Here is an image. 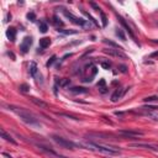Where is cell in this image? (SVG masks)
I'll return each instance as SVG.
<instances>
[{"instance_id": "d4e9b609", "label": "cell", "mask_w": 158, "mask_h": 158, "mask_svg": "<svg viewBox=\"0 0 158 158\" xmlns=\"http://www.w3.org/2000/svg\"><path fill=\"white\" fill-rule=\"evenodd\" d=\"M146 103H152V101H158V96H147L143 99Z\"/></svg>"}, {"instance_id": "2e32d148", "label": "cell", "mask_w": 158, "mask_h": 158, "mask_svg": "<svg viewBox=\"0 0 158 158\" xmlns=\"http://www.w3.org/2000/svg\"><path fill=\"white\" fill-rule=\"evenodd\" d=\"M2 137H3L4 140H6L8 142H11L12 144H16V141H15L14 138H12L9 134H6V131H5V130H2Z\"/></svg>"}, {"instance_id": "d6986e66", "label": "cell", "mask_w": 158, "mask_h": 158, "mask_svg": "<svg viewBox=\"0 0 158 158\" xmlns=\"http://www.w3.org/2000/svg\"><path fill=\"white\" fill-rule=\"evenodd\" d=\"M56 83H57V85H59V87H65V85H68L71 82H69V79L63 78V79H57Z\"/></svg>"}, {"instance_id": "e0dca14e", "label": "cell", "mask_w": 158, "mask_h": 158, "mask_svg": "<svg viewBox=\"0 0 158 158\" xmlns=\"http://www.w3.org/2000/svg\"><path fill=\"white\" fill-rule=\"evenodd\" d=\"M38 29H40V31H41L42 33H46L47 30H48V26H47V24H46L45 21H40V24H38Z\"/></svg>"}, {"instance_id": "d6a6232c", "label": "cell", "mask_w": 158, "mask_h": 158, "mask_svg": "<svg viewBox=\"0 0 158 158\" xmlns=\"http://www.w3.org/2000/svg\"><path fill=\"white\" fill-rule=\"evenodd\" d=\"M120 68H121L120 71H121L122 73H126V67H125V65H120Z\"/></svg>"}, {"instance_id": "30bf717a", "label": "cell", "mask_w": 158, "mask_h": 158, "mask_svg": "<svg viewBox=\"0 0 158 158\" xmlns=\"http://www.w3.org/2000/svg\"><path fill=\"white\" fill-rule=\"evenodd\" d=\"M117 19H118V20H120V22H121V25L124 26V29H125V31H126V32H128V35H130L131 37H132V38L135 40V41H136V37H135V35H134V32H132V31H131V29H130V26H128V25L126 24V21H125V20H124V19H122L121 16H117Z\"/></svg>"}, {"instance_id": "8992f818", "label": "cell", "mask_w": 158, "mask_h": 158, "mask_svg": "<svg viewBox=\"0 0 158 158\" xmlns=\"http://www.w3.org/2000/svg\"><path fill=\"white\" fill-rule=\"evenodd\" d=\"M31 45H32V37L26 36V37L22 40V42L20 43V49H21L22 53H27L29 49H30V47H31Z\"/></svg>"}, {"instance_id": "9c48e42d", "label": "cell", "mask_w": 158, "mask_h": 158, "mask_svg": "<svg viewBox=\"0 0 158 158\" xmlns=\"http://www.w3.org/2000/svg\"><path fill=\"white\" fill-rule=\"evenodd\" d=\"M124 93H125V91H124L122 89L117 88V89L114 91V94L111 95V101H112V103H116L118 99H121V96L124 95Z\"/></svg>"}, {"instance_id": "836d02e7", "label": "cell", "mask_w": 158, "mask_h": 158, "mask_svg": "<svg viewBox=\"0 0 158 158\" xmlns=\"http://www.w3.org/2000/svg\"><path fill=\"white\" fill-rule=\"evenodd\" d=\"M152 42L156 43V45H158V40H152Z\"/></svg>"}, {"instance_id": "52a82bcc", "label": "cell", "mask_w": 158, "mask_h": 158, "mask_svg": "<svg viewBox=\"0 0 158 158\" xmlns=\"http://www.w3.org/2000/svg\"><path fill=\"white\" fill-rule=\"evenodd\" d=\"M104 52L106 55H109V56H112V57H117V58H122V59H125L126 58V55L125 53H122L121 52V49H112V48H106V49H104Z\"/></svg>"}, {"instance_id": "9a60e30c", "label": "cell", "mask_w": 158, "mask_h": 158, "mask_svg": "<svg viewBox=\"0 0 158 158\" xmlns=\"http://www.w3.org/2000/svg\"><path fill=\"white\" fill-rule=\"evenodd\" d=\"M37 72H38L37 64H36L35 62H31V63H30V67H29V73H30V75H31V77H36Z\"/></svg>"}, {"instance_id": "4316f807", "label": "cell", "mask_w": 158, "mask_h": 158, "mask_svg": "<svg viewBox=\"0 0 158 158\" xmlns=\"http://www.w3.org/2000/svg\"><path fill=\"white\" fill-rule=\"evenodd\" d=\"M101 67H103L104 69H109V68L111 67V63H110V62H101Z\"/></svg>"}, {"instance_id": "f546056e", "label": "cell", "mask_w": 158, "mask_h": 158, "mask_svg": "<svg viewBox=\"0 0 158 158\" xmlns=\"http://www.w3.org/2000/svg\"><path fill=\"white\" fill-rule=\"evenodd\" d=\"M58 115H61V116H64V117H69V118H73V120H79L78 117H75V116H72V115H67V114H58Z\"/></svg>"}, {"instance_id": "7a4b0ae2", "label": "cell", "mask_w": 158, "mask_h": 158, "mask_svg": "<svg viewBox=\"0 0 158 158\" xmlns=\"http://www.w3.org/2000/svg\"><path fill=\"white\" fill-rule=\"evenodd\" d=\"M83 147L91 150V151H95V152H100L104 154H109V156H118L120 154V150L116 148V147H110V146H103V144H99L96 142H91L89 141L88 143L82 144Z\"/></svg>"}, {"instance_id": "484cf974", "label": "cell", "mask_w": 158, "mask_h": 158, "mask_svg": "<svg viewBox=\"0 0 158 158\" xmlns=\"http://www.w3.org/2000/svg\"><path fill=\"white\" fill-rule=\"evenodd\" d=\"M53 24H55L56 26H63V21H61L57 16H55V17H53Z\"/></svg>"}, {"instance_id": "cb8c5ba5", "label": "cell", "mask_w": 158, "mask_h": 158, "mask_svg": "<svg viewBox=\"0 0 158 158\" xmlns=\"http://www.w3.org/2000/svg\"><path fill=\"white\" fill-rule=\"evenodd\" d=\"M100 15H101V22H103V27H105V26L108 25V19L106 16H105V14L103 11H100Z\"/></svg>"}, {"instance_id": "5bb4252c", "label": "cell", "mask_w": 158, "mask_h": 158, "mask_svg": "<svg viewBox=\"0 0 158 158\" xmlns=\"http://www.w3.org/2000/svg\"><path fill=\"white\" fill-rule=\"evenodd\" d=\"M31 101H32L35 105H37L38 108H42V109H48V104H47V103H45V101H42V100H40V99L31 98Z\"/></svg>"}, {"instance_id": "ac0fdd59", "label": "cell", "mask_w": 158, "mask_h": 158, "mask_svg": "<svg viewBox=\"0 0 158 158\" xmlns=\"http://www.w3.org/2000/svg\"><path fill=\"white\" fill-rule=\"evenodd\" d=\"M98 88L100 90V93H106V87H105V81L104 79H100V82L98 83Z\"/></svg>"}, {"instance_id": "6da1fadb", "label": "cell", "mask_w": 158, "mask_h": 158, "mask_svg": "<svg viewBox=\"0 0 158 158\" xmlns=\"http://www.w3.org/2000/svg\"><path fill=\"white\" fill-rule=\"evenodd\" d=\"M9 109L11 111H14L17 116H20V118L25 122V124H27V125H31V126H41V124L38 122L37 118L27 110H25L22 108H17V106H14V105H10Z\"/></svg>"}, {"instance_id": "7c38bea8", "label": "cell", "mask_w": 158, "mask_h": 158, "mask_svg": "<svg viewBox=\"0 0 158 158\" xmlns=\"http://www.w3.org/2000/svg\"><path fill=\"white\" fill-rule=\"evenodd\" d=\"M6 37L10 40L11 42H14L15 40H16V30L14 27H9L6 30Z\"/></svg>"}, {"instance_id": "1f68e13d", "label": "cell", "mask_w": 158, "mask_h": 158, "mask_svg": "<svg viewBox=\"0 0 158 158\" xmlns=\"http://www.w3.org/2000/svg\"><path fill=\"white\" fill-rule=\"evenodd\" d=\"M151 57H152V58H158V51H157V52H154V53H152V55H151Z\"/></svg>"}, {"instance_id": "ffe728a7", "label": "cell", "mask_w": 158, "mask_h": 158, "mask_svg": "<svg viewBox=\"0 0 158 158\" xmlns=\"http://www.w3.org/2000/svg\"><path fill=\"white\" fill-rule=\"evenodd\" d=\"M57 31L61 32V33H64V35H75V33H78V31H75V30H63V29H58Z\"/></svg>"}, {"instance_id": "4dcf8cb0", "label": "cell", "mask_w": 158, "mask_h": 158, "mask_svg": "<svg viewBox=\"0 0 158 158\" xmlns=\"http://www.w3.org/2000/svg\"><path fill=\"white\" fill-rule=\"evenodd\" d=\"M91 6H93V8H94L96 11H99V12H100V8H99V6H98L95 3H91Z\"/></svg>"}, {"instance_id": "5b68a950", "label": "cell", "mask_w": 158, "mask_h": 158, "mask_svg": "<svg viewBox=\"0 0 158 158\" xmlns=\"http://www.w3.org/2000/svg\"><path fill=\"white\" fill-rule=\"evenodd\" d=\"M118 135H121L124 137H138V136H143V132L137 130H120Z\"/></svg>"}, {"instance_id": "ba28073f", "label": "cell", "mask_w": 158, "mask_h": 158, "mask_svg": "<svg viewBox=\"0 0 158 158\" xmlns=\"http://www.w3.org/2000/svg\"><path fill=\"white\" fill-rule=\"evenodd\" d=\"M131 147H137V148H147V150H152V151H158L157 146H152V144H147V143H131Z\"/></svg>"}, {"instance_id": "7402d4cb", "label": "cell", "mask_w": 158, "mask_h": 158, "mask_svg": "<svg viewBox=\"0 0 158 158\" xmlns=\"http://www.w3.org/2000/svg\"><path fill=\"white\" fill-rule=\"evenodd\" d=\"M83 14H84V15H85V16H87V17L89 19V21H90V22H93L94 25H96V26H99V24H98V22L95 21V19H94L93 16H91V15L89 14V12H87V11H83Z\"/></svg>"}, {"instance_id": "4fadbf2b", "label": "cell", "mask_w": 158, "mask_h": 158, "mask_svg": "<svg viewBox=\"0 0 158 158\" xmlns=\"http://www.w3.org/2000/svg\"><path fill=\"white\" fill-rule=\"evenodd\" d=\"M49 45H51V40L48 37L40 38V48L41 49H46L47 47H49Z\"/></svg>"}, {"instance_id": "e575fe53", "label": "cell", "mask_w": 158, "mask_h": 158, "mask_svg": "<svg viewBox=\"0 0 158 158\" xmlns=\"http://www.w3.org/2000/svg\"><path fill=\"white\" fill-rule=\"evenodd\" d=\"M157 25H158V22H157Z\"/></svg>"}, {"instance_id": "277c9868", "label": "cell", "mask_w": 158, "mask_h": 158, "mask_svg": "<svg viewBox=\"0 0 158 158\" xmlns=\"http://www.w3.org/2000/svg\"><path fill=\"white\" fill-rule=\"evenodd\" d=\"M63 12H64V15H65V17L67 19H69L73 24H75V25H79V26H82V27H90V22H87L85 20H83V19H79V17H77V16H74L73 14H71V12H68L67 10H63Z\"/></svg>"}, {"instance_id": "3957f363", "label": "cell", "mask_w": 158, "mask_h": 158, "mask_svg": "<svg viewBox=\"0 0 158 158\" xmlns=\"http://www.w3.org/2000/svg\"><path fill=\"white\" fill-rule=\"evenodd\" d=\"M52 138H53V141L58 144V146H59L61 148H65V150H74V147H75V144H74L72 141H69V140H67V138H63V137H61V136L53 135V136H52Z\"/></svg>"}, {"instance_id": "8fae6325", "label": "cell", "mask_w": 158, "mask_h": 158, "mask_svg": "<svg viewBox=\"0 0 158 158\" xmlns=\"http://www.w3.org/2000/svg\"><path fill=\"white\" fill-rule=\"evenodd\" d=\"M69 91L72 94H87L88 89H85L83 87H73V88L69 89Z\"/></svg>"}, {"instance_id": "83f0119b", "label": "cell", "mask_w": 158, "mask_h": 158, "mask_svg": "<svg viewBox=\"0 0 158 158\" xmlns=\"http://www.w3.org/2000/svg\"><path fill=\"white\" fill-rule=\"evenodd\" d=\"M26 17H27L30 21H35L36 20V15L33 14V12H29V14L26 15Z\"/></svg>"}, {"instance_id": "f1b7e54d", "label": "cell", "mask_w": 158, "mask_h": 158, "mask_svg": "<svg viewBox=\"0 0 158 158\" xmlns=\"http://www.w3.org/2000/svg\"><path fill=\"white\" fill-rule=\"evenodd\" d=\"M55 61H56V56H52V57H51V59L47 62V67H49V65L53 64V63H55Z\"/></svg>"}, {"instance_id": "603a6c76", "label": "cell", "mask_w": 158, "mask_h": 158, "mask_svg": "<svg viewBox=\"0 0 158 158\" xmlns=\"http://www.w3.org/2000/svg\"><path fill=\"white\" fill-rule=\"evenodd\" d=\"M20 91H22V93H29V91H30V85H27V84H21V85H20Z\"/></svg>"}, {"instance_id": "44dd1931", "label": "cell", "mask_w": 158, "mask_h": 158, "mask_svg": "<svg viewBox=\"0 0 158 158\" xmlns=\"http://www.w3.org/2000/svg\"><path fill=\"white\" fill-rule=\"evenodd\" d=\"M116 36L120 37V38H121V41H126V36H125V33H124V31H122L121 29L116 27Z\"/></svg>"}]
</instances>
